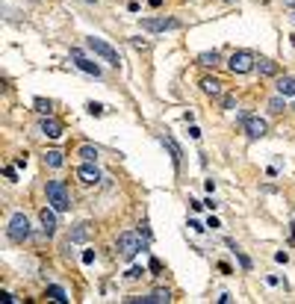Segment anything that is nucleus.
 Segmentation results:
<instances>
[{
	"instance_id": "nucleus-1",
	"label": "nucleus",
	"mask_w": 295,
	"mask_h": 304,
	"mask_svg": "<svg viewBox=\"0 0 295 304\" xmlns=\"http://www.w3.org/2000/svg\"><path fill=\"white\" fill-rule=\"evenodd\" d=\"M47 204H50L56 213H65V210L71 207V195H68V189H65L62 180H50V183H47Z\"/></svg>"
},
{
	"instance_id": "nucleus-2",
	"label": "nucleus",
	"mask_w": 295,
	"mask_h": 304,
	"mask_svg": "<svg viewBox=\"0 0 295 304\" xmlns=\"http://www.w3.org/2000/svg\"><path fill=\"white\" fill-rule=\"evenodd\" d=\"M86 44H89V50H95V56H100V59H106L109 65H115V68L121 65V56H118V50H115L112 44H106L103 38H98V35H92V38H89Z\"/></svg>"
},
{
	"instance_id": "nucleus-3",
	"label": "nucleus",
	"mask_w": 295,
	"mask_h": 304,
	"mask_svg": "<svg viewBox=\"0 0 295 304\" xmlns=\"http://www.w3.org/2000/svg\"><path fill=\"white\" fill-rule=\"evenodd\" d=\"M6 234H9L12 242H24V239H30V219H27L24 213H12Z\"/></svg>"
},
{
	"instance_id": "nucleus-4",
	"label": "nucleus",
	"mask_w": 295,
	"mask_h": 304,
	"mask_svg": "<svg viewBox=\"0 0 295 304\" xmlns=\"http://www.w3.org/2000/svg\"><path fill=\"white\" fill-rule=\"evenodd\" d=\"M228 65H230L233 74H248L251 68H257V59H254V53H248V50H236Z\"/></svg>"
},
{
	"instance_id": "nucleus-5",
	"label": "nucleus",
	"mask_w": 295,
	"mask_h": 304,
	"mask_svg": "<svg viewBox=\"0 0 295 304\" xmlns=\"http://www.w3.org/2000/svg\"><path fill=\"white\" fill-rule=\"evenodd\" d=\"M142 245H145V242H142V239H139L136 234H130V231L118 236V251H121V254H124L127 260H133V257H136V254L142 251Z\"/></svg>"
},
{
	"instance_id": "nucleus-6",
	"label": "nucleus",
	"mask_w": 295,
	"mask_h": 304,
	"mask_svg": "<svg viewBox=\"0 0 295 304\" xmlns=\"http://www.w3.org/2000/svg\"><path fill=\"white\" fill-rule=\"evenodd\" d=\"M180 21L177 18H142V30L148 33H163V30H177Z\"/></svg>"
},
{
	"instance_id": "nucleus-7",
	"label": "nucleus",
	"mask_w": 295,
	"mask_h": 304,
	"mask_svg": "<svg viewBox=\"0 0 295 304\" xmlns=\"http://www.w3.org/2000/svg\"><path fill=\"white\" fill-rule=\"evenodd\" d=\"M71 59H74V65H77L80 71H86V74H92V77H98V80L103 77V71H100V65H98V62H92V59H86L80 47H74V50H71Z\"/></svg>"
},
{
	"instance_id": "nucleus-8",
	"label": "nucleus",
	"mask_w": 295,
	"mask_h": 304,
	"mask_svg": "<svg viewBox=\"0 0 295 304\" xmlns=\"http://www.w3.org/2000/svg\"><path fill=\"white\" fill-rule=\"evenodd\" d=\"M245 133H248L251 139H263V136L269 133V121L260 118V115H248V118H245Z\"/></svg>"
},
{
	"instance_id": "nucleus-9",
	"label": "nucleus",
	"mask_w": 295,
	"mask_h": 304,
	"mask_svg": "<svg viewBox=\"0 0 295 304\" xmlns=\"http://www.w3.org/2000/svg\"><path fill=\"white\" fill-rule=\"evenodd\" d=\"M77 177H80L86 186H95V183L100 180V171H98L92 163H86V166H80V169H77Z\"/></svg>"
},
{
	"instance_id": "nucleus-10",
	"label": "nucleus",
	"mask_w": 295,
	"mask_h": 304,
	"mask_svg": "<svg viewBox=\"0 0 295 304\" xmlns=\"http://www.w3.org/2000/svg\"><path fill=\"white\" fill-rule=\"evenodd\" d=\"M41 133L50 136V139H59V136H62V121H56L53 115H44V121H41Z\"/></svg>"
},
{
	"instance_id": "nucleus-11",
	"label": "nucleus",
	"mask_w": 295,
	"mask_h": 304,
	"mask_svg": "<svg viewBox=\"0 0 295 304\" xmlns=\"http://www.w3.org/2000/svg\"><path fill=\"white\" fill-rule=\"evenodd\" d=\"M160 142H163V145H165V148L171 151V160H174V169H180V160H183V154H180V148H177V142H174V139H171L168 133H163V136H160Z\"/></svg>"
},
{
	"instance_id": "nucleus-12",
	"label": "nucleus",
	"mask_w": 295,
	"mask_h": 304,
	"mask_svg": "<svg viewBox=\"0 0 295 304\" xmlns=\"http://www.w3.org/2000/svg\"><path fill=\"white\" fill-rule=\"evenodd\" d=\"M41 225H44V234H47V236L56 234V210H53V207H50V210H47V207L41 210Z\"/></svg>"
},
{
	"instance_id": "nucleus-13",
	"label": "nucleus",
	"mask_w": 295,
	"mask_h": 304,
	"mask_svg": "<svg viewBox=\"0 0 295 304\" xmlns=\"http://www.w3.org/2000/svg\"><path fill=\"white\" fill-rule=\"evenodd\" d=\"M278 95L295 98V77H281V80H278Z\"/></svg>"
},
{
	"instance_id": "nucleus-14",
	"label": "nucleus",
	"mask_w": 295,
	"mask_h": 304,
	"mask_svg": "<svg viewBox=\"0 0 295 304\" xmlns=\"http://www.w3.org/2000/svg\"><path fill=\"white\" fill-rule=\"evenodd\" d=\"M257 71H260L263 77H275V74H278V62H272V59H257Z\"/></svg>"
},
{
	"instance_id": "nucleus-15",
	"label": "nucleus",
	"mask_w": 295,
	"mask_h": 304,
	"mask_svg": "<svg viewBox=\"0 0 295 304\" xmlns=\"http://www.w3.org/2000/svg\"><path fill=\"white\" fill-rule=\"evenodd\" d=\"M201 89H204L207 95H222V80H216V77H204V80H201Z\"/></svg>"
},
{
	"instance_id": "nucleus-16",
	"label": "nucleus",
	"mask_w": 295,
	"mask_h": 304,
	"mask_svg": "<svg viewBox=\"0 0 295 304\" xmlns=\"http://www.w3.org/2000/svg\"><path fill=\"white\" fill-rule=\"evenodd\" d=\"M44 163H47L50 169H62V166H65V154H62V151H47V154H44Z\"/></svg>"
},
{
	"instance_id": "nucleus-17",
	"label": "nucleus",
	"mask_w": 295,
	"mask_h": 304,
	"mask_svg": "<svg viewBox=\"0 0 295 304\" xmlns=\"http://www.w3.org/2000/svg\"><path fill=\"white\" fill-rule=\"evenodd\" d=\"M198 62H201V65H219V62H222V56H219V50H207V53H201V56H198Z\"/></svg>"
},
{
	"instance_id": "nucleus-18",
	"label": "nucleus",
	"mask_w": 295,
	"mask_h": 304,
	"mask_svg": "<svg viewBox=\"0 0 295 304\" xmlns=\"http://www.w3.org/2000/svg\"><path fill=\"white\" fill-rule=\"evenodd\" d=\"M89 239V225H77L71 231V242H86Z\"/></svg>"
},
{
	"instance_id": "nucleus-19",
	"label": "nucleus",
	"mask_w": 295,
	"mask_h": 304,
	"mask_svg": "<svg viewBox=\"0 0 295 304\" xmlns=\"http://www.w3.org/2000/svg\"><path fill=\"white\" fill-rule=\"evenodd\" d=\"M80 157H83L86 163H95V160H98V148H95V145H83V148H80Z\"/></svg>"
},
{
	"instance_id": "nucleus-20",
	"label": "nucleus",
	"mask_w": 295,
	"mask_h": 304,
	"mask_svg": "<svg viewBox=\"0 0 295 304\" xmlns=\"http://www.w3.org/2000/svg\"><path fill=\"white\" fill-rule=\"evenodd\" d=\"M47 299H53V302H68V296H65V290L62 287H47Z\"/></svg>"
},
{
	"instance_id": "nucleus-21",
	"label": "nucleus",
	"mask_w": 295,
	"mask_h": 304,
	"mask_svg": "<svg viewBox=\"0 0 295 304\" xmlns=\"http://www.w3.org/2000/svg\"><path fill=\"white\" fill-rule=\"evenodd\" d=\"M35 112L50 115V112H53V103H50V101H44V98H35Z\"/></svg>"
},
{
	"instance_id": "nucleus-22",
	"label": "nucleus",
	"mask_w": 295,
	"mask_h": 304,
	"mask_svg": "<svg viewBox=\"0 0 295 304\" xmlns=\"http://www.w3.org/2000/svg\"><path fill=\"white\" fill-rule=\"evenodd\" d=\"M269 109H272V112H284V95H278V98H272V103H269Z\"/></svg>"
},
{
	"instance_id": "nucleus-23",
	"label": "nucleus",
	"mask_w": 295,
	"mask_h": 304,
	"mask_svg": "<svg viewBox=\"0 0 295 304\" xmlns=\"http://www.w3.org/2000/svg\"><path fill=\"white\" fill-rule=\"evenodd\" d=\"M89 112H92V115H103V112H106V106H103V103H95V101H92V103H89Z\"/></svg>"
},
{
	"instance_id": "nucleus-24",
	"label": "nucleus",
	"mask_w": 295,
	"mask_h": 304,
	"mask_svg": "<svg viewBox=\"0 0 295 304\" xmlns=\"http://www.w3.org/2000/svg\"><path fill=\"white\" fill-rule=\"evenodd\" d=\"M139 278H145V269H130L127 272V281H139Z\"/></svg>"
},
{
	"instance_id": "nucleus-25",
	"label": "nucleus",
	"mask_w": 295,
	"mask_h": 304,
	"mask_svg": "<svg viewBox=\"0 0 295 304\" xmlns=\"http://www.w3.org/2000/svg\"><path fill=\"white\" fill-rule=\"evenodd\" d=\"M233 254H236V257H239V263H242V269H251V260H248V257H245V254H242V251H239V248H236V251H233Z\"/></svg>"
},
{
	"instance_id": "nucleus-26",
	"label": "nucleus",
	"mask_w": 295,
	"mask_h": 304,
	"mask_svg": "<svg viewBox=\"0 0 295 304\" xmlns=\"http://www.w3.org/2000/svg\"><path fill=\"white\" fill-rule=\"evenodd\" d=\"M133 47H142V50H148V47H151V41H148V38H133Z\"/></svg>"
},
{
	"instance_id": "nucleus-27",
	"label": "nucleus",
	"mask_w": 295,
	"mask_h": 304,
	"mask_svg": "<svg viewBox=\"0 0 295 304\" xmlns=\"http://www.w3.org/2000/svg\"><path fill=\"white\" fill-rule=\"evenodd\" d=\"M139 234H142V236L151 242V228H148V222H142V225H139Z\"/></svg>"
},
{
	"instance_id": "nucleus-28",
	"label": "nucleus",
	"mask_w": 295,
	"mask_h": 304,
	"mask_svg": "<svg viewBox=\"0 0 295 304\" xmlns=\"http://www.w3.org/2000/svg\"><path fill=\"white\" fill-rule=\"evenodd\" d=\"M83 263H86V266H89V263H95V251H92V248H89V251H83Z\"/></svg>"
},
{
	"instance_id": "nucleus-29",
	"label": "nucleus",
	"mask_w": 295,
	"mask_h": 304,
	"mask_svg": "<svg viewBox=\"0 0 295 304\" xmlns=\"http://www.w3.org/2000/svg\"><path fill=\"white\" fill-rule=\"evenodd\" d=\"M233 103H236V98H233V95H225V109H233Z\"/></svg>"
},
{
	"instance_id": "nucleus-30",
	"label": "nucleus",
	"mask_w": 295,
	"mask_h": 304,
	"mask_svg": "<svg viewBox=\"0 0 295 304\" xmlns=\"http://www.w3.org/2000/svg\"><path fill=\"white\" fill-rule=\"evenodd\" d=\"M3 174H6V177H9V180H15V177H18V174H15V169H12V166H6V169H3Z\"/></svg>"
},
{
	"instance_id": "nucleus-31",
	"label": "nucleus",
	"mask_w": 295,
	"mask_h": 304,
	"mask_svg": "<svg viewBox=\"0 0 295 304\" xmlns=\"http://www.w3.org/2000/svg\"><path fill=\"white\" fill-rule=\"evenodd\" d=\"M275 260H278V263H287V260H290V254H287V251H278V254H275Z\"/></svg>"
},
{
	"instance_id": "nucleus-32",
	"label": "nucleus",
	"mask_w": 295,
	"mask_h": 304,
	"mask_svg": "<svg viewBox=\"0 0 295 304\" xmlns=\"http://www.w3.org/2000/svg\"><path fill=\"white\" fill-rule=\"evenodd\" d=\"M189 136H192V139H201V130H198V127L192 124V127H189Z\"/></svg>"
},
{
	"instance_id": "nucleus-33",
	"label": "nucleus",
	"mask_w": 295,
	"mask_h": 304,
	"mask_svg": "<svg viewBox=\"0 0 295 304\" xmlns=\"http://www.w3.org/2000/svg\"><path fill=\"white\" fill-rule=\"evenodd\" d=\"M189 228H192V231H198V234H201V231H207V228H204L201 222H189Z\"/></svg>"
},
{
	"instance_id": "nucleus-34",
	"label": "nucleus",
	"mask_w": 295,
	"mask_h": 304,
	"mask_svg": "<svg viewBox=\"0 0 295 304\" xmlns=\"http://www.w3.org/2000/svg\"><path fill=\"white\" fill-rule=\"evenodd\" d=\"M0 299H3L6 304H12V302H15V296H12V293H0Z\"/></svg>"
},
{
	"instance_id": "nucleus-35",
	"label": "nucleus",
	"mask_w": 295,
	"mask_h": 304,
	"mask_svg": "<svg viewBox=\"0 0 295 304\" xmlns=\"http://www.w3.org/2000/svg\"><path fill=\"white\" fill-rule=\"evenodd\" d=\"M293 109H295V106H293Z\"/></svg>"
}]
</instances>
